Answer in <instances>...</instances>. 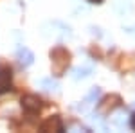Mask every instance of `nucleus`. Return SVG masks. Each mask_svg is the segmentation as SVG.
<instances>
[{
    "mask_svg": "<svg viewBox=\"0 0 135 133\" xmlns=\"http://www.w3.org/2000/svg\"><path fill=\"white\" fill-rule=\"evenodd\" d=\"M90 2H101V0H90Z\"/></svg>",
    "mask_w": 135,
    "mask_h": 133,
    "instance_id": "obj_5",
    "label": "nucleus"
},
{
    "mask_svg": "<svg viewBox=\"0 0 135 133\" xmlns=\"http://www.w3.org/2000/svg\"><path fill=\"white\" fill-rule=\"evenodd\" d=\"M18 58H20V63L23 65V67H27V65H31V63H32V54L27 51V49H20Z\"/></svg>",
    "mask_w": 135,
    "mask_h": 133,
    "instance_id": "obj_3",
    "label": "nucleus"
},
{
    "mask_svg": "<svg viewBox=\"0 0 135 133\" xmlns=\"http://www.w3.org/2000/svg\"><path fill=\"white\" fill-rule=\"evenodd\" d=\"M42 128H43V130H49V128H56V130H61V124H60V121H58V119H54V122H52V119H51L49 122L43 124Z\"/></svg>",
    "mask_w": 135,
    "mask_h": 133,
    "instance_id": "obj_4",
    "label": "nucleus"
},
{
    "mask_svg": "<svg viewBox=\"0 0 135 133\" xmlns=\"http://www.w3.org/2000/svg\"><path fill=\"white\" fill-rule=\"evenodd\" d=\"M9 86H11V70L2 68V70H0V93L7 92Z\"/></svg>",
    "mask_w": 135,
    "mask_h": 133,
    "instance_id": "obj_2",
    "label": "nucleus"
},
{
    "mask_svg": "<svg viewBox=\"0 0 135 133\" xmlns=\"http://www.w3.org/2000/svg\"><path fill=\"white\" fill-rule=\"evenodd\" d=\"M22 106L27 110V112H38L40 110V99L34 97V95H27L22 99Z\"/></svg>",
    "mask_w": 135,
    "mask_h": 133,
    "instance_id": "obj_1",
    "label": "nucleus"
}]
</instances>
